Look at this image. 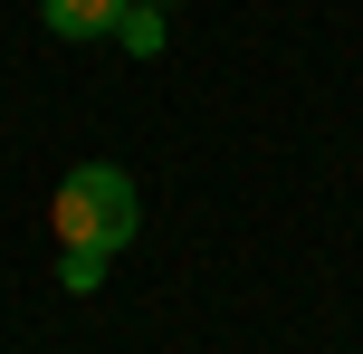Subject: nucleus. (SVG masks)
<instances>
[{
  "label": "nucleus",
  "mask_w": 363,
  "mask_h": 354,
  "mask_svg": "<svg viewBox=\"0 0 363 354\" xmlns=\"http://www.w3.org/2000/svg\"><path fill=\"white\" fill-rule=\"evenodd\" d=\"M163 10H172V0H163Z\"/></svg>",
  "instance_id": "nucleus-5"
},
{
  "label": "nucleus",
  "mask_w": 363,
  "mask_h": 354,
  "mask_svg": "<svg viewBox=\"0 0 363 354\" xmlns=\"http://www.w3.org/2000/svg\"><path fill=\"white\" fill-rule=\"evenodd\" d=\"M38 19H48L57 38H115L125 0H38Z\"/></svg>",
  "instance_id": "nucleus-2"
},
{
  "label": "nucleus",
  "mask_w": 363,
  "mask_h": 354,
  "mask_svg": "<svg viewBox=\"0 0 363 354\" xmlns=\"http://www.w3.org/2000/svg\"><path fill=\"white\" fill-rule=\"evenodd\" d=\"M48 221H57V249H106L115 259V249L134 240V221H144V192H134L125 163H77L67 182H57Z\"/></svg>",
  "instance_id": "nucleus-1"
},
{
  "label": "nucleus",
  "mask_w": 363,
  "mask_h": 354,
  "mask_svg": "<svg viewBox=\"0 0 363 354\" xmlns=\"http://www.w3.org/2000/svg\"><path fill=\"white\" fill-rule=\"evenodd\" d=\"M115 38H125L134 57H163V38H172V29H163V0H125V19H115Z\"/></svg>",
  "instance_id": "nucleus-3"
},
{
  "label": "nucleus",
  "mask_w": 363,
  "mask_h": 354,
  "mask_svg": "<svg viewBox=\"0 0 363 354\" xmlns=\"http://www.w3.org/2000/svg\"><path fill=\"white\" fill-rule=\"evenodd\" d=\"M57 287H67V297H96V287H106V249H67V259H57Z\"/></svg>",
  "instance_id": "nucleus-4"
}]
</instances>
